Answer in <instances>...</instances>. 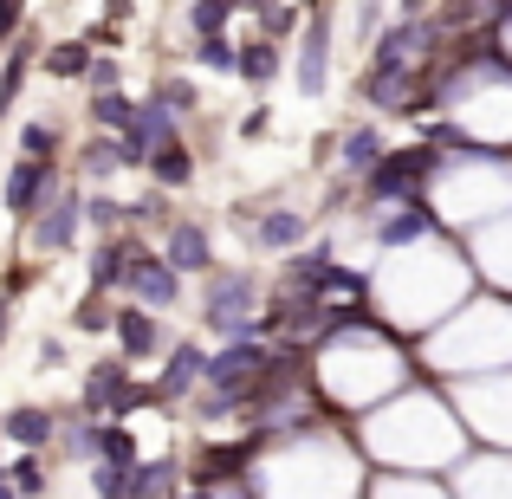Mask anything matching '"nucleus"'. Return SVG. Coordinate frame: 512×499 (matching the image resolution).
<instances>
[{
	"label": "nucleus",
	"instance_id": "nucleus-27",
	"mask_svg": "<svg viewBox=\"0 0 512 499\" xmlns=\"http://www.w3.org/2000/svg\"><path fill=\"white\" fill-rule=\"evenodd\" d=\"M20 150H26V156H39V163H52V150H59L52 124H26V130H20Z\"/></svg>",
	"mask_w": 512,
	"mask_h": 499
},
{
	"label": "nucleus",
	"instance_id": "nucleus-9",
	"mask_svg": "<svg viewBox=\"0 0 512 499\" xmlns=\"http://www.w3.org/2000/svg\"><path fill=\"white\" fill-rule=\"evenodd\" d=\"M46 195H52V163H39V156L13 163V175H7V208L13 214H39Z\"/></svg>",
	"mask_w": 512,
	"mask_h": 499
},
{
	"label": "nucleus",
	"instance_id": "nucleus-15",
	"mask_svg": "<svg viewBox=\"0 0 512 499\" xmlns=\"http://www.w3.org/2000/svg\"><path fill=\"white\" fill-rule=\"evenodd\" d=\"M0 435H7V441H20V448H46V441L59 435V422H52L46 409H13L7 422H0Z\"/></svg>",
	"mask_w": 512,
	"mask_h": 499
},
{
	"label": "nucleus",
	"instance_id": "nucleus-14",
	"mask_svg": "<svg viewBox=\"0 0 512 499\" xmlns=\"http://www.w3.org/2000/svg\"><path fill=\"white\" fill-rule=\"evenodd\" d=\"M143 169H150L163 188H182L188 175H195V156H188V143H182V137H169L163 150H150V156H143Z\"/></svg>",
	"mask_w": 512,
	"mask_h": 499
},
{
	"label": "nucleus",
	"instance_id": "nucleus-31",
	"mask_svg": "<svg viewBox=\"0 0 512 499\" xmlns=\"http://www.w3.org/2000/svg\"><path fill=\"white\" fill-rule=\"evenodd\" d=\"M20 13H26V0H0V39L20 26Z\"/></svg>",
	"mask_w": 512,
	"mask_h": 499
},
{
	"label": "nucleus",
	"instance_id": "nucleus-29",
	"mask_svg": "<svg viewBox=\"0 0 512 499\" xmlns=\"http://www.w3.org/2000/svg\"><path fill=\"white\" fill-rule=\"evenodd\" d=\"M163 104H169L175 117H188V111H195V85H188V78H169V85H163Z\"/></svg>",
	"mask_w": 512,
	"mask_h": 499
},
{
	"label": "nucleus",
	"instance_id": "nucleus-24",
	"mask_svg": "<svg viewBox=\"0 0 512 499\" xmlns=\"http://www.w3.org/2000/svg\"><path fill=\"white\" fill-rule=\"evenodd\" d=\"M7 487H13V493H46V467H39V448H26V461H13Z\"/></svg>",
	"mask_w": 512,
	"mask_h": 499
},
{
	"label": "nucleus",
	"instance_id": "nucleus-18",
	"mask_svg": "<svg viewBox=\"0 0 512 499\" xmlns=\"http://www.w3.org/2000/svg\"><path fill=\"white\" fill-rule=\"evenodd\" d=\"M195 376H201V350H195V344H182V350H175V357H169V370H163V383H156V389H150V396H182V389H188V383H195Z\"/></svg>",
	"mask_w": 512,
	"mask_h": 499
},
{
	"label": "nucleus",
	"instance_id": "nucleus-21",
	"mask_svg": "<svg viewBox=\"0 0 512 499\" xmlns=\"http://www.w3.org/2000/svg\"><path fill=\"white\" fill-rule=\"evenodd\" d=\"M85 65H91V46H78V39H65V46L46 52V72L52 78H85Z\"/></svg>",
	"mask_w": 512,
	"mask_h": 499
},
{
	"label": "nucleus",
	"instance_id": "nucleus-4",
	"mask_svg": "<svg viewBox=\"0 0 512 499\" xmlns=\"http://www.w3.org/2000/svg\"><path fill=\"white\" fill-rule=\"evenodd\" d=\"M260 363H266V350L253 344V331H240L234 344L221 350V357H201V383H208V389H221V396L234 402V396H240V383H247V376L260 370Z\"/></svg>",
	"mask_w": 512,
	"mask_h": 499
},
{
	"label": "nucleus",
	"instance_id": "nucleus-23",
	"mask_svg": "<svg viewBox=\"0 0 512 499\" xmlns=\"http://www.w3.org/2000/svg\"><path fill=\"white\" fill-rule=\"evenodd\" d=\"M111 169H124V143H111V137H91V150H85V175H111Z\"/></svg>",
	"mask_w": 512,
	"mask_h": 499
},
{
	"label": "nucleus",
	"instance_id": "nucleus-11",
	"mask_svg": "<svg viewBox=\"0 0 512 499\" xmlns=\"http://www.w3.org/2000/svg\"><path fill=\"white\" fill-rule=\"evenodd\" d=\"M85 454H98V467H130V461H137V441H130L117 422H104V428H98V415H91V428H85Z\"/></svg>",
	"mask_w": 512,
	"mask_h": 499
},
{
	"label": "nucleus",
	"instance_id": "nucleus-17",
	"mask_svg": "<svg viewBox=\"0 0 512 499\" xmlns=\"http://www.w3.org/2000/svg\"><path fill=\"white\" fill-rule=\"evenodd\" d=\"M234 72L247 78V85H266V78L279 72V46H273V39H253V46H234Z\"/></svg>",
	"mask_w": 512,
	"mask_h": 499
},
{
	"label": "nucleus",
	"instance_id": "nucleus-10",
	"mask_svg": "<svg viewBox=\"0 0 512 499\" xmlns=\"http://www.w3.org/2000/svg\"><path fill=\"white\" fill-rule=\"evenodd\" d=\"M247 234H253V247H299L305 214L299 208H273V214H260V221H247Z\"/></svg>",
	"mask_w": 512,
	"mask_h": 499
},
{
	"label": "nucleus",
	"instance_id": "nucleus-34",
	"mask_svg": "<svg viewBox=\"0 0 512 499\" xmlns=\"http://www.w3.org/2000/svg\"><path fill=\"white\" fill-rule=\"evenodd\" d=\"M0 337H7V312H0Z\"/></svg>",
	"mask_w": 512,
	"mask_h": 499
},
{
	"label": "nucleus",
	"instance_id": "nucleus-25",
	"mask_svg": "<svg viewBox=\"0 0 512 499\" xmlns=\"http://www.w3.org/2000/svg\"><path fill=\"white\" fill-rule=\"evenodd\" d=\"M227 13H234V0H195V7H188V26H195V33H221Z\"/></svg>",
	"mask_w": 512,
	"mask_h": 499
},
{
	"label": "nucleus",
	"instance_id": "nucleus-33",
	"mask_svg": "<svg viewBox=\"0 0 512 499\" xmlns=\"http://www.w3.org/2000/svg\"><path fill=\"white\" fill-rule=\"evenodd\" d=\"M104 7H111V13H124V7H130V0H104Z\"/></svg>",
	"mask_w": 512,
	"mask_h": 499
},
{
	"label": "nucleus",
	"instance_id": "nucleus-3",
	"mask_svg": "<svg viewBox=\"0 0 512 499\" xmlns=\"http://www.w3.org/2000/svg\"><path fill=\"white\" fill-rule=\"evenodd\" d=\"M124 286L137 292L143 305H175L182 299V273H175L169 260H156L150 247H137V240H130V260H124Z\"/></svg>",
	"mask_w": 512,
	"mask_h": 499
},
{
	"label": "nucleus",
	"instance_id": "nucleus-28",
	"mask_svg": "<svg viewBox=\"0 0 512 499\" xmlns=\"http://www.w3.org/2000/svg\"><path fill=\"white\" fill-rule=\"evenodd\" d=\"M72 325H78V331H111V305H104L98 292H91V299L78 305V318H72Z\"/></svg>",
	"mask_w": 512,
	"mask_h": 499
},
{
	"label": "nucleus",
	"instance_id": "nucleus-30",
	"mask_svg": "<svg viewBox=\"0 0 512 499\" xmlns=\"http://www.w3.org/2000/svg\"><path fill=\"white\" fill-rule=\"evenodd\" d=\"M260 13H266V33H286V26L299 20V7H286V0H266Z\"/></svg>",
	"mask_w": 512,
	"mask_h": 499
},
{
	"label": "nucleus",
	"instance_id": "nucleus-12",
	"mask_svg": "<svg viewBox=\"0 0 512 499\" xmlns=\"http://www.w3.org/2000/svg\"><path fill=\"white\" fill-rule=\"evenodd\" d=\"M428 227H435V214H428V208H422V201H415V195H409V201H402V208H396V214H389V221H383V227H376V234H383V247H415V240H422V234H428Z\"/></svg>",
	"mask_w": 512,
	"mask_h": 499
},
{
	"label": "nucleus",
	"instance_id": "nucleus-22",
	"mask_svg": "<svg viewBox=\"0 0 512 499\" xmlns=\"http://www.w3.org/2000/svg\"><path fill=\"white\" fill-rule=\"evenodd\" d=\"M376 156H383V137H376V130H350V137H344V169L350 175H363Z\"/></svg>",
	"mask_w": 512,
	"mask_h": 499
},
{
	"label": "nucleus",
	"instance_id": "nucleus-32",
	"mask_svg": "<svg viewBox=\"0 0 512 499\" xmlns=\"http://www.w3.org/2000/svg\"><path fill=\"white\" fill-rule=\"evenodd\" d=\"M85 78L104 91V85H117V65H111V59H98V65H85Z\"/></svg>",
	"mask_w": 512,
	"mask_h": 499
},
{
	"label": "nucleus",
	"instance_id": "nucleus-16",
	"mask_svg": "<svg viewBox=\"0 0 512 499\" xmlns=\"http://www.w3.org/2000/svg\"><path fill=\"white\" fill-rule=\"evenodd\" d=\"M46 201H52V195H46ZM72 234H78V201L65 195V201H52V214L33 227V240H39V247H72Z\"/></svg>",
	"mask_w": 512,
	"mask_h": 499
},
{
	"label": "nucleus",
	"instance_id": "nucleus-6",
	"mask_svg": "<svg viewBox=\"0 0 512 499\" xmlns=\"http://www.w3.org/2000/svg\"><path fill=\"white\" fill-rule=\"evenodd\" d=\"M428 46H435V26L422 20H402L376 39V59L370 65H428Z\"/></svg>",
	"mask_w": 512,
	"mask_h": 499
},
{
	"label": "nucleus",
	"instance_id": "nucleus-7",
	"mask_svg": "<svg viewBox=\"0 0 512 499\" xmlns=\"http://www.w3.org/2000/svg\"><path fill=\"white\" fill-rule=\"evenodd\" d=\"M325 59H331V7L312 0V33H305V52H299V91H325Z\"/></svg>",
	"mask_w": 512,
	"mask_h": 499
},
{
	"label": "nucleus",
	"instance_id": "nucleus-2",
	"mask_svg": "<svg viewBox=\"0 0 512 499\" xmlns=\"http://www.w3.org/2000/svg\"><path fill=\"white\" fill-rule=\"evenodd\" d=\"M208 325L214 331H227V337H240V331H253V273H221L208 286Z\"/></svg>",
	"mask_w": 512,
	"mask_h": 499
},
{
	"label": "nucleus",
	"instance_id": "nucleus-26",
	"mask_svg": "<svg viewBox=\"0 0 512 499\" xmlns=\"http://www.w3.org/2000/svg\"><path fill=\"white\" fill-rule=\"evenodd\" d=\"M195 39H201V52H195V59L208 65V72H234V46H227L221 33H195Z\"/></svg>",
	"mask_w": 512,
	"mask_h": 499
},
{
	"label": "nucleus",
	"instance_id": "nucleus-20",
	"mask_svg": "<svg viewBox=\"0 0 512 499\" xmlns=\"http://www.w3.org/2000/svg\"><path fill=\"white\" fill-rule=\"evenodd\" d=\"M130 111H137V104H130V98H124L117 85H104L98 98H91V117H98L104 130H124V124H130Z\"/></svg>",
	"mask_w": 512,
	"mask_h": 499
},
{
	"label": "nucleus",
	"instance_id": "nucleus-1",
	"mask_svg": "<svg viewBox=\"0 0 512 499\" xmlns=\"http://www.w3.org/2000/svg\"><path fill=\"white\" fill-rule=\"evenodd\" d=\"M435 169H441V143H415V150H389V156H376L370 169V201H389V195H422L428 182H435Z\"/></svg>",
	"mask_w": 512,
	"mask_h": 499
},
{
	"label": "nucleus",
	"instance_id": "nucleus-13",
	"mask_svg": "<svg viewBox=\"0 0 512 499\" xmlns=\"http://www.w3.org/2000/svg\"><path fill=\"white\" fill-rule=\"evenodd\" d=\"M111 331H117V344H124V357H150V350L163 344V331H156L150 312H111Z\"/></svg>",
	"mask_w": 512,
	"mask_h": 499
},
{
	"label": "nucleus",
	"instance_id": "nucleus-19",
	"mask_svg": "<svg viewBox=\"0 0 512 499\" xmlns=\"http://www.w3.org/2000/svg\"><path fill=\"white\" fill-rule=\"evenodd\" d=\"M124 260H130V240H104L98 260H91V286H98V292L124 286Z\"/></svg>",
	"mask_w": 512,
	"mask_h": 499
},
{
	"label": "nucleus",
	"instance_id": "nucleus-5",
	"mask_svg": "<svg viewBox=\"0 0 512 499\" xmlns=\"http://www.w3.org/2000/svg\"><path fill=\"white\" fill-rule=\"evenodd\" d=\"M260 441H266V428H253V435H240V441H208V448H201V461H195V493L208 487V480H234L240 467H253Z\"/></svg>",
	"mask_w": 512,
	"mask_h": 499
},
{
	"label": "nucleus",
	"instance_id": "nucleus-8",
	"mask_svg": "<svg viewBox=\"0 0 512 499\" xmlns=\"http://www.w3.org/2000/svg\"><path fill=\"white\" fill-rule=\"evenodd\" d=\"M163 260L175 266V273H208V266H214V240H208V227H201V221H175V227H169Z\"/></svg>",
	"mask_w": 512,
	"mask_h": 499
}]
</instances>
